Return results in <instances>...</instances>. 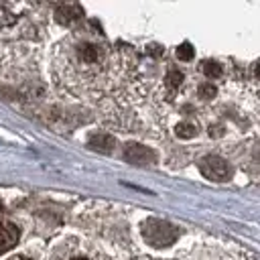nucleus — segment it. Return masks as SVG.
Here are the masks:
<instances>
[{"mask_svg": "<svg viewBox=\"0 0 260 260\" xmlns=\"http://www.w3.org/2000/svg\"><path fill=\"white\" fill-rule=\"evenodd\" d=\"M142 236H144V240L150 246L165 248V246H171L177 240V230L169 221H162V219H146L144 225H142Z\"/></svg>", "mask_w": 260, "mask_h": 260, "instance_id": "nucleus-1", "label": "nucleus"}, {"mask_svg": "<svg viewBox=\"0 0 260 260\" xmlns=\"http://www.w3.org/2000/svg\"><path fill=\"white\" fill-rule=\"evenodd\" d=\"M199 169H201V173H203L207 179H211V181H225V179H230V175H232L230 165H228L221 156H215V154H209V156L201 158Z\"/></svg>", "mask_w": 260, "mask_h": 260, "instance_id": "nucleus-2", "label": "nucleus"}, {"mask_svg": "<svg viewBox=\"0 0 260 260\" xmlns=\"http://www.w3.org/2000/svg\"><path fill=\"white\" fill-rule=\"evenodd\" d=\"M18 242V228L10 221H0V254L8 252Z\"/></svg>", "mask_w": 260, "mask_h": 260, "instance_id": "nucleus-3", "label": "nucleus"}, {"mask_svg": "<svg viewBox=\"0 0 260 260\" xmlns=\"http://www.w3.org/2000/svg\"><path fill=\"white\" fill-rule=\"evenodd\" d=\"M126 158L134 165H146L150 160H154V154L150 150H146L144 146H138V144H128L126 148Z\"/></svg>", "mask_w": 260, "mask_h": 260, "instance_id": "nucleus-4", "label": "nucleus"}, {"mask_svg": "<svg viewBox=\"0 0 260 260\" xmlns=\"http://www.w3.org/2000/svg\"><path fill=\"white\" fill-rule=\"evenodd\" d=\"M81 10L77 8V6H61L59 10H57V20L59 22H65V24H69L71 20H75L77 18V14H79Z\"/></svg>", "mask_w": 260, "mask_h": 260, "instance_id": "nucleus-5", "label": "nucleus"}, {"mask_svg": "<svg viewBox=\"0 0 260 260\" xmlns=\"http://www.w3.org/2000/svg\"><path fill=\"white\" fill-rule=\"evenodd\" d=\"M195 126L193 124H187V122H181L179 126H177V136H181V138H191V136H195Z\"/></svg>", "mask_w": 260, "mask_h": 260, "instance_id": "nucleus-6", "label": "nucleus"}, {"mask_svg": "<svg viewBox=\"0 0 260 260\" xmlns=\"http://www.w3.org/2000/svg\"><path fill=\"white\" fill-rule=\"evenodd\" d=\"M203 73L207 77H217V75H221V65H217L215 61H207V63H203Z\"/></svg>", "mask_w": 260, "mask_h": 260, "instance_id": "nucleus-7", "label": "nucleus"}, {"mask_svg": "<svg viewBox=\"0 0 260 260\" xmlns=\"http://www.w3.org/2000/svg\"><path fill=\"white\" fill-rule=\"evenodd\" d=\"M177 57L183 59V61H189V59L193 57V49H191V45H189V43H183V45L177 49Z\"/></svg>", "mask_w": 260, "mask_h": 260, "instance_id": "nucleus-8", "label": "nucleus"}, {"mask_svg": "<svg viewBox=\"0 0 260 260\" xmlns=\"http://www.w3.org/2000/svg\"><path fill=\"white\" fill-rule=\"evenodd\" d=\"M181 79H183V75H181L179 71H171V73H169V77H167L169 85H173V87H177V85L181 83Z\"/></svg>", "mask_w": 260, "mask_h": 260, "instance_id": "nucleus-9", "label": "nucleus"}, {"mask_svg": "<svg viewBox=\"0 0 260 260\" xmlns=\"http://www.w3.org/2000/svg\"><path fill=\"white\" fill-rule=\"evenodd\" d=\"M199 93H201L203 98H213V95H215V87L209 85V83H205V85L199 87Z\"/></svg>", "mask_w": 260, "mask_h": 260, "instance_id": "nucleus-10", "label": "nucleus"}, {"mask_svg": "<svg viewBox=\"0 0 260 260\" xmlns=\"http://www.w3.org/2000/svg\"><path fill=\"white\" fill-rule=\"evenodd\" d=\"M10 260H28V258H24V256H14V258H10Z\"/></svg>", "mask_w": 260, "mask_h": 260, "instance_id": "nucleus-11", "label": "nucleus"}, {"mask_svg": "<svg viewBox=\"0 0 260 260\" xmlns=\"http://www.w3.org/2000/svg\"><path fill=\"white\" fill-rule=\"evenodd\" d=\"M75 260H85V258H75Z\"/></svg>", "mask_w": 260, "mask_h": 260, "instance_id": "nucleus-12", "label": "nucleus"}, {"mask_svg": "<svg viewBox=\"0 0 260 260\" xmlns=\"http://www.w3.org/2000/svg\"><path fill=\"white\" fill-rule=\"evenodd\" d=\"M0 209H2V203H0Z\"/></svg>", "mask_w": 260, "mask_h": 260, "instance_id": "nucleus-13", "label": "nucleus"}]
</instances>
